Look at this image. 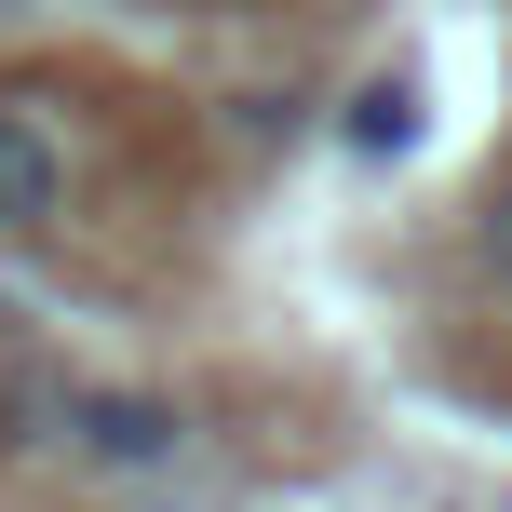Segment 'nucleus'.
Masks as SVG:
<instances>
[{
    "mask_svg": "<svg viewBox=\"0 0 512 512\" xmlns=\"http://www.w3.org/2000/svg\"><path fill=\"white\" fill-rule=\"evenodd\" d=\"M68 203V149H54L41 108H0V230H41Z\"/></svg>",
    "mask_w": 512,
    "mask_h": 512,
    "instance_id": "1",
    "label": "nucleus"
},
{
    "mask_svg": "<svg viewBox=\"0 0 512 512\" xmlns=\"http://www.w3.org/2000/svg\"><path fill=\"white\" fill-rule=\"evenodd\" d=\"M81 445H95V459H176V405L108 391V405H81Z\"/></svg>",
    "mask_w": 512,
    "mask_h": 512,
    "instance_id": "2",
    "label": "nucleus"
}]
</instances>
